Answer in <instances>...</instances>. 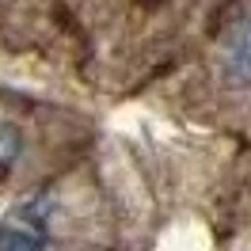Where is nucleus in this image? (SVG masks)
I'll return each mask as SVG.
<instances>
[{
  "instance_id": "obj_1",
  "label": "nucleus",
  "mask_w": 251,
  "mask_h": 251,
  "mask_svg": "<svg viewBox=\"0 0 251 251\" xmlns=\"http://www.w3.org/2000/svg\"><path fill=\"white\" fill-rule=\"evenodd\" d=\"M53 209H57V202H53L50 190L19 202L0 225V251H46Z\"/></svg>"
},
{
  "instance_id": "obj_2",
  "label": "nucleus",
  "mask_w": 251,
  "mask_h": 251,
  "mask_svg": "<svg viewBox=\"0 0 251 251\" xmlns=\"http://www.w3.org/2000/svg\"><path fill=\"white\" fill-rule=\"evenodd\" d=\"M221 61H225V73L236 80V84H251V12L236 19L225 42H221Z\"/></svg>"
},
{
  "instance_id": "obj_3",
  "label": "nucleus",
  "mask_w": 251,
  "mask_h": 251,
  "mask_svg": "<svg viewBox=\"0 0 251 251\" xmlns=\"http://www.w3.org/2000/svg\"><path fill=\"white\" fill-rule=\"evenodd\" d=\"M19 152H23V137H19V129L12 122L0 118V172H8V168L19 160Z\"/></svg>"
}]
</instances>
